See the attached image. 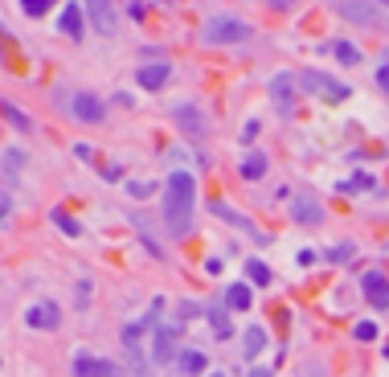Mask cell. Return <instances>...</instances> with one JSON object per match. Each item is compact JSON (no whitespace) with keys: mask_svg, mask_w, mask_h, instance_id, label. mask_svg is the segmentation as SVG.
I'll list each match as a JSON object with an SVG mask.
<instances>
[{"mask_svg":"<svg viewBox=\"0 0 389 377\" xmlns=\"http://www.w3.org/2000/svg\"><path fill=\"white\" fill-rule=\"evenodd\" d=\"M213 377H226V373H213Z\"/></svg>","mask_w":389,"mask_h":377,"instance_id":"4dcf8cb0","label":"cell"},{"mask_svg":"<svg viewBox=\"0 0 389 377\" xmlns=\"http://www.w3.org/2000/svg\"><path fill=\"white\" fill-rule=\"evenodd\" d=\"M0 111H4V119H9L13 128H21V131H29V128H33V123H29V115H25V111H16L13 103H0Z\"/></svg>","mask_w":389,"mask_h":377,"instance_id":"d6986e66","label":"cell"},{"mask_svg":"<svg viewBox=\"0 0 389 377\" xmlns=\"http://www.w3.org/2000/svg\"><path fill=\"white\" fill-rule=\"evenodd\" d=\"M246 37H250V25L238 21V16H209V25H205V41H209V46L246 41Z\"/></svg>","mask_w":389,"mask_h":377,"instance_id":"7a4b0ae2","label":"cell"},{"mask_svg":"<svg viewBox=\"0 0 389 377\" xmlns=\"http://www.w3.org/2000/svg\"><path fill=\"white\" fill-rule=\"evenodd\" d=\"M25 324L29 328H58V304H33V308H25Z\"/></svg>","mask_w":389,"mask_h":377,"instance_id":"ba28073f","label":"cell"},{"mask_svg":"<svg viewBox=\"0 0 389 377\" xmlns=\"http://www.w3.org/2000/svg\"><path fill=\"white\" fill-rule=\"evenodd\" d=\"M377 86H381V91H389V62L377 70Z\"/></svg>","mask_w":389,"mask_h":377,"instance_id":"83f0119b","label":"cell"},{"mask_svg":"<svg viewBox=\"0 0 389 377\" xmlns=\"http://www.w3.org/2000/svg\"><path fill=\"white\" fill-rule=\"evenodd\" d=\"M4 213H9V201H0V217H4Z\"/></svg>","mask_w":389,"mask_h":377,"instance_id":"f1b7e54d","label":"cell"},{"mask_svg":"<svg viewBox=\"0 0 389 377\" xmlns=\"http://www.w3.org/2000/svg\"><path fill=\"white\" fill-rule=\"evenodd\" d=\"M373 336H377V324L373 320H361L357 324V341H373Z\"/></svg>","mask_w":389,"mask_h":377,"instance_id":"484cf974","label":"cell"},{"mask_svg":"<svg viewBox=\"0 0 389 377\" xmlns=\"http://www.w3.org/2000/svg\"><path fill=\"white\" fill-rule=\"evenodd\" d=\"M193 201H197V185L189 172H172L164 180V222L177 238H185L189 226H193Z\"/></svg>","mask_w":389,"mask_h":377,"instance_id":"6da1fadb","label":"cell"},{"mask_svg":"<svg viewBox=\"0 0 389 377\" xmlns=\"http://www.w3.org/2000/svg\"><path fill=\"white\" fill-rule=\"evenodd\" d=\"M246 275L254 279V283H259V287H262V283H271V271H266V267H262L259 259H254V262H246Z\"/></svg>","mask_w":389,"mask_h":377,"instance_id":"603a6c76","label":"cell"},{"mask_svg":"<svg viewBox=\"0 0 389 377\" xmlns=\"http://www.w3.org/2000/svg\"><path fill=\"white\" fill-rule=\"evenodd\" d=\"M205 369V353L201 348H185L180 353V373H201Z\"/></svg>","mask_w":389,"mask_h":377,"instance_id":"2e32d148","label":"cell"},{"mask_svg":"<svg viewBox=\"0 0 389 377\" xmlns=\"http://www.w3.org/2000/svg\"><path fill=\"white\" fill-rule=\"evenodd\" d=\"M262 344H266V336H262V328H250V332H246V353L254 357V353H259Z\"/></svg>","mask_w":389,"mask_h":377,"instance_id":"d4e9b609","label":"cell"},{"mask_svg":"<svg viewBox=\"0 0 389 377\" xmlns=\"http://www.w3.org/2000/svg\"><path fill=\"white\" fill-rule=\"evenodd\" d=\"M74 377H115V365L103 357H90V353H78L74 357Z\"/></svg>","mask_w":389,"mask_h":377,"instance_id":"5b68a950","label":"cell"},{"mask_svg":"<svg viewBox=\"0 0 389 377\" xmlns=\"http://www.w3.org/2000/svg\"><path fill=\"white\" fill-rule=\"evenodd\" d=\"M365 295H369L373 308H389V279L369 271V275H365Z\"/></svg>","mask_w":389,"mask_h":377,"instance_id":"9c48e42d","label":"cell"},{"mask_svg":"<svg viewBox=\"0 0 389 377\" xmlns=\"http://www.w3.org/2000/svg\"><path fill=\"white\" fill-rule=\"evenodd\" d=\"M250 299H254V295H250V287H246V283H234V287L226 291V304L234 311H246V308H250Z\"/></svg>","mask_w":389,"mask_h":377,"instance_id":"9a60e30c","label":"cell"},{"mask_svg":"<svg viewBox=\"0 0 389 377\" xmlns=\"http://www.w3.org/2000/svg\"><path fill=\"white\" fill-rule=\"evenodd\" d=\"M172 353H177V332H172V328H160V332H156V361H172Z\"/></svg>","mask_w":389,"mask_h":377,"instance_id":"5bb4252c","label":"cell"},{"mask_svg":"<svg viewBox=\"0 0 389 377\" xmlns=\"http://www.w3.org/2000/svg\"><path fill=\"white\" fill-rule=\"evenodd\" d=\"M58 25H62L66 37H82V9H78V4H66V9H62V21H58Z\"/></svg>","mask_w":389,"mask_h":377,"instance_id":"4fadbf2b","label":"cell"},{"mask_svg":"<svg viewBox=\"0 0 389 377\" xmlns=\"http://www.w3.org/2000/svg\"><path fill=\"white\" fill-rule=\"evenodd\" d=\"M213 332H217L222 341H226L229 332H234V328H229V320H226V311H222V308H213Z\"/></svg>","mask_w":389,"mask_h":377,"instance_id":"cb8c5ba5","label":"cell"},{"mask_svg":"<svg viewBox=\"0 0 389 377\" xmlns=\"http://www.w3.org/2000/svg\"><path fill=\"white\" fill-rule=\"evenodd\" d=\"M336 58H341L344 66H357V62H361V49L348 46V41H336Z\"/></svg>","mask_w":389,"mask_h":377,"instance_id":"7402d4cb","label":"cell"},{"mask_svg":"<svg viewBox=\"0 0 389 377\" xmlns=\"http://www.w3.org/2000/svg\"><path fill=\"white\" fill-rule=\"evenodd\" d=\"M291 217L304 222V226H320V222H324V205H320L316 197L299 193V197H291Z\"/></svg>","mask_w":389,"mask_h":377,"instance_id":"277c9868","label":"cell"},{"mask_svg":"<svg viewBox=\"0 0 389 377\" xmlns=\"http://www.w3.org/2000/svg\"><path fill=\"white\" fill-rule=\"evenodd\" d=\"M90 21H95V29L103 33V37H115V29H119V16H115V9L107 0H95V4H90Z\"/></svg>","mask_w":389,"mask_h":377,"instance_id":"52a82bcc","label":"cell"},{"mask_svg":"<svg viewBox=\"0 0 389 377\" xmlns=\"http://www.w3.org/2000/svg\"><path fill=\"white\" fill-rule=\"evenodd\" d=\"M213 213H217V217H226V222H234V226H238V229H246V234H259V229L250 226V222H246L242 213H234V210H229V205H222V201L213 205Z\"/></svg>","mask_w":389,"mask_h":377,"instance_id":"ac0fdd59","label":"cell"},{"mask_svg":"<svg viewBox=\"0 0 389 377\" xmlns=\"http://www.w3.org/2000/svg\"><path fill=\"white\" fill-rule=\"evenodd\" d=\"M262 172H266V156H262V152H250V156L242 160V177L246 180H259Z\"/></svg>","mask_w":389,"mask_h":377,"instance_id":"e0dca14e","label":"cell"},{"mask_svg":"<svg viewBox=\"0 0 389 377\" xmlns=\"http://www.w3.org/2000/svg\"><path fill=\"white\" fill-rule=\"evenodd\" d=\"M336 13H341L344 21H353V25H381V21H385L381 9L369 4V0H341V4H336Z\"/></svg>","mask_w":389,"mask_h":377,"instance_id":"3957f363","label":"cell"},{"mask_svg":"<svg viewBox=\"0 0 389 377\" xmlns=\"http://www.w3.org/2000/svg\"><path fill=\"white\" fill-rule=\"evenodd\" d=\"M70 107H74V115H78L82 123H98V119H103V103H98L95 95H74Z\"/></svg>","mask_w":389,"mask_h":377,"instance_id":"30bf717a","label":"cell"},{"mask_svg":"<svg viewBox=\"0 0 389 377\" xmlns=\"http://www.w3.org/2000/svg\"><path fill=\"white\" fill-rule=\"evenodd\" d=\"M164 82H168V66H164V62L140 66V86H147V91H160Z\"/></svg>","mask_w":389,"mask_h":377,"instance_id":"8fae6325","label":"cell"},{"mask_svg":"<svg viewBox=\"0 0 389 377\" xmlns=\"http://www.w3.org/2000/svg\"><path fill=\"white\" fill-rule=\"evenodd\" d=\"M46 9H49V0H25V13L29 16H41Z\"/></svg>","mask_w":389,"mask_h":377,"instance_id":"4316f807","label":"cell"},{"mask_svg":"<svg viewBox=\"0 0 389 377\" xmlns=\"http://www.w3.org/2000/svg\"><path fill=\"white\" fill-rule=\"evenodd\" d=\"M385 357H389V344H385Z\"/></svg>","mask_w":389,"mask_h":377,"instance_id":"f546056e","label":"cell"},{"mask_svg":"<svg viewBox=\"0 0 389 377\" xmlns=\"http://www.w3.org/2000/svg\"><path fill=\"white\" fill-rule=\"evenodd\" d=\"M177 119H180V123H185L189 131H193V135H201V131H205V119H201L197 111H189V107H180V111H177Z\"/></svg>","mask_w":389,"mask_h":377,"instance_id":"ffe728a7","label":"cell"},{"mask_svg":"<svg viewBox=\"0 0 389 377\" xmlns=\"http://www.w3.org/2000/svg\"><path fill=\"white\" fill-rule=\"evenodd\" d=\"M275 98H279V111H283V115L295 111V86H291L287 74H279V78H275Z\"/></svg>","mask_w":389,"mask_h":377,"instance_id":"7c38bea8","label":"cell"},{"mask_svg":"<svg viewBox=\"0 0 389 377\" xmlns=\"http://www.w3.org/2000/svg\"><path fill=\"white\" fill-rule=\"evenodd\" d=\"M304 86H311V91H324V95H332V103H341V98H348V86L344 82H336V78H328V74H304Z\"/></svg>","mask_w":389,"mask_h":377,"instance_id":"8992f818","label":"cell"},{"mask_svg":"<svg viewBox=\"0 0 389 377\" xmlns=\"http://www.w3.org/2000/svg\"><path fill=\"white\" fill-rule=\"evenodd\" d=\"M53 226H62L70 238H78V234H82V226L74 222V217H70V213H62V210H53Z\"/></svg>","mask_w":389,"mask_h":377,"instance_id":"44dd1931","label":"cell"}]
</instances>
